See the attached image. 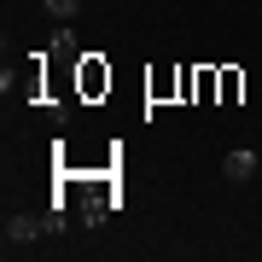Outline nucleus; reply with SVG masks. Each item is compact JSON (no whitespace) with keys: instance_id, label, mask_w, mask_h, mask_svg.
<instances>
[{"instance_id":"nucleus-2","label":"nucleus","mask_w":262,"mask_h":262,"mask_svg":"<svg viewBox=\"0 0 262 262\" xmlns=\"http://www.w3.org/2000/svg\"><path fill=\"white\" fill-rule=\"evenodd\" d=\"M222 175H227V181H251V175H256V151H251V146H233V151L222 158Z\"/></svg>"},{"instance_id":"nucleus-4","label":"nucleus","mask_w":262,"mask_h":262,"mask_svg":"<svg viewBox=\"0 0 262 262\" xmlns=\"http://www.w3.org/2000/svg\"><path fill=\"white\" fill-rule=\"evenodd\" d=\"M53 58H64V64H70V58H82V47H76V35H70V24L53 29Z\"/></svg>"},{"instance_id":"nucleus-1","label":"nucleus","mask_w":262,"mask_h":262,"mask_svg":"<svg viewBox=\"0 0 262 262\" xmlns=\"http://www.w3.org/2000/svg\"><path fill=\"white\" fill-rule=\"evenodd\" d=\"M0 239H6V251H24V245H35V239H47V233H41V215L12 210V215H6V227H0Z\"/></svg>"},{"instance_id":"nucleus-3","label":"nucleus","mask_w":262,"mask_h":262,"mask_svg":"<svg viewBox=\"0 0 262 262\" xmlns=\"http://www.w3.org/2000/svg\"><path fill=\"white\" fill-rule=\"evenodd\" d=\"M111 210H117V198H111V192H94V198L82 204V222H88V227H99V222H105Z\"/></svg>"},{"instance_id":"nucleus-5","label":"nucleus","mask_w":262,"mask_h":262,"mask_svg":"<svg viewBox=\"0 0 262 262\" xmlns=\"http://www.w3.org/2000/svg\"><path fill=\"white\" fill-rule=\"evenodd\" d=\"M41 6L53 12V24H70L76 12H82V0H41Z\"/></svg>"}]
</instances>
